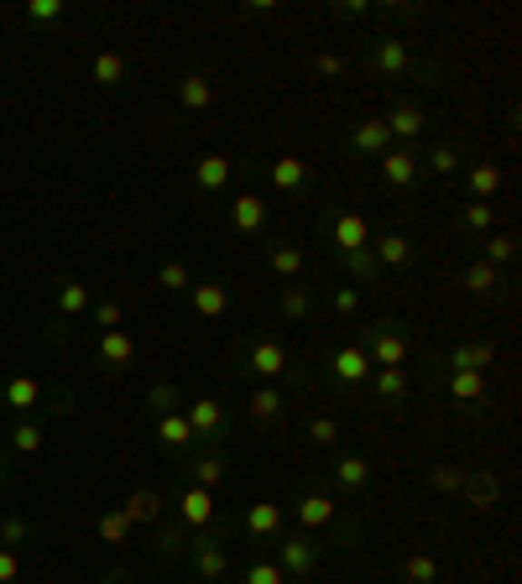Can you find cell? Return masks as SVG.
<instances>
[{"instance_id": "30bf717a", "label": "cell", "mask_w": 522, "mask_h": 584, "mask_svg": "<svg viewBox=\"0 0 522 584\" xmlns=\"http://www.w3.org/2000/svg\"><path fill=\"white\" fill-rule=\"evenodd\" d=\"M387 131H392V146L402 141V146H413L423 131H428V110L418 100H397L392 110H387Z\"/></svg>"}, {"instance_id": "74e56055", "label": "cell", "mask_w": 522, "mask_h": 584, "mask_svg": "<svg viewBox=\"0 0 522 584\" xmlns=\"http://www.w3.org/2000/svg\"><path fill=\"white\" fill-rule=\"evenodd\" d=\"M225 480V459L220 454H199L193 464H188V485H204V491H214Z\"/></svg>"}, {"instance_id": "681fc988", "label": "cell", "mask_w": 522, "mask_h": 584, "mask_svg": "<svg viewBox=\"0 0 522 584\" xmlns=\"http://www.w3.org/2000/svg\"><path fill=\"white\" fill-rule=\"evenodd\" d=\"M334 313H340V318H355V313H360V287H355V282H345V287H334Z\"/></svg>"}, {"instance_id": "e0dca14e", "label": "cell", "mask_w": 522, "mask_h": 584, "mask_svg": "<svg viewBox=\"0 0 522 584\" xmlns=\"http://www.w3.org/2000/svg\"><path fill=\"white\" fill-rule=\"evenodd\" d=\"M246 417L261 423V428H271L277 417H288V396L277 392V386H256V392L246 396Z\"/></svg>"}, {"instance_id": "91938a15", "label": "cell", "mask_w": 522, "mask_h": 584, "mask_svg": "<svg viewBox=\"0 0 522 584\" xmlns=\"http://www.w3.org/2000/svg\"><path fill=\"white\" fill-rule=\"evenodd\" d=\"M104 584H125V579H104Z\"/></svg>"}, {"instance_id": "7c38bea8", "label": "cell", "mask_w": 522, "mask_h": 584, "mask_svg": "<svg viewBox=\"0 0 522 584\" xmlns=\"http://www.w3.org/2000/svg\"><path fill=\"white\" fill-rule=\"evenodd\" d=\"M241 532H246L251 542H271L282 532V506H277V501H251L246 517H241Z\"/></svg>"}, {"instance_id": "5b68a950", "label": "cell", "mask_w": 522, "mask_h": 584, "mask_svg": "<svg viewBox=\"0 0 522 584\" xmlns=\"http://www.w3.org/2000/svg\"><path fill=\"white\" fill-rule=\"evenodd\" d=\"M277 569L288 574V579H309L313 569H319V548L324 542H313V532H277Z\"/></svg>"}, {"instance_id": "6f0895ef", "label": "cell", "mask_w": 522, "mask_h": 584, "mask_svg": "<svg viewBox=\"0 0 522 584\" xmlns=\"http://www.w3.org/2000/svg\"><path fill=\"white\" fill-rule=\"evenodd\" d=\"M21 538H26V521H21V517L0 521V542H21Z\"/></svg>"}, {"instance_id": "f6af8a7d", "label": "cell", "mask_w": 522, "mask_h": 584, "mask_svg": "<svg viewBox=\"0 0 522 584\" xmlns=\"http://www.w3.org/2000/svg\"><path fill=\"white\" fill-rule=\"evenodd\" d=\"M146 407H152L157 417H163V413H178V386H172V381H157V386L146 392Z\"/></svg>"}, {"instance_id": "d4e9b609", "label": "cell", "mask_w": 522, "mask_h": 584, "mask_svg": "<svg viewBox=\"0 0 522 584\" xmlns=\"http://www.w3.org/2000/svg\"><path fill=\"white\" fill-rule=\"evenodd\" d=\"M100 360L104 365H131V360H136V339L125 329H104L100 334Z\"/></svg>"}, {"instance_id": "d590c367", "label": "cell", "mask_w": 522, "mask_h": 584, "mask_svg": "<svg viewBox=\"0 0 522 584\" xmlns=\"http://www.w3.org/2000/svg\"><path fill=\"white\" fill-rule=\"evenodd\" d=\"M277 313H282V318H292V324H298V318H309V313H313V287H298V282H292V287H282Z\"/></svg>"}, {"instance_id": "5bb4252c", "label": "cell", "mask_w": 522, "mask_h": 584, "mask_svg": "<svg viewBox=\"0 0 522 584\" xmlns=\"http://www.w3.org/2000/svg\"><path fill=\"white\" fill-rule=\"evenodd\" d=\"M178 517H183V527H193V532H209V521H214V491L188 485L183 496H178Z\"/></svg>"}, {"instance_id": "9a60e30c", "label": "cell", "mask_w": 522, "mask_h": 584, "mask_svg": "<svg viewBox=\"0 0 522 584\" xmlns=\"http://www.w3.org/2000/svg\"><path fill=\"white\" fill-rule=\"evenodd\" d=\"M491 360H497V345L465 339V345H455V350L444 355V371H491Z\"/></svg>"}, {"instance_id": "44dd1931", "label": "cell", "mask_w": 522, "mask_h": 584, "mask_svg": "<svg viewBox=\"0 0 522 584\" xmlns=\"http://www.w3.org/2000/svg\"><path fill=\"white\" fill-rule=\"evenodd\" d=\"M267 178L277 193H303V183H309V162L303 157H271Z\"/></svg>"}, {"instance_id": "83f0119b", "label": "cell", "mask_w": 522, "mask_h": 584, "mask_svg": "<svg viewBox=\"0 0 522 584\" xmlns=\"http://www.w3.org/2000/svg\"><path fill=\"white\" fill-rule=\"evenodd\" d=\"M340 267L355 277V287H376V282H381V267H376L371 246H366V250H350V256H340Z\"/></svg>"}, {"instance_id": "8d00e7d4", "label": "cell", "mask_w": 522, "mask_h": 584, "mask_svg": "<svg viewBox=\"0 0 522 584\" xmlns=\"http://www.w3.org/2000/svg\"><path fill=\"white\" fill-rule=\"evenodd\" d=\"M491 219H497V209L486 204V199H465L459 204V225L470 229V235H491Z\"/></svg>"}, {"instance_id": "f35d334b", "label": "cell", "mask_w": 522, "mask_h": 584, "mask_svg": "<svg viewBox=\"0 0 522 584\" xmlns=\"http://www.w3.org/2000/svg\"><path fill=\"white\" fill-rule=\"evenodd\" d=\"M480 261H486V267H512V261H517V240H512V235H486V246H480Z\"/></svg>"}, {"instance_id": "ffe728a7", "label": "cell", "mask_w": 522, "mask_h": 584, "mask_svg": "<svg viewBox=\"0 0 522 584\" xmlns=\"http://www.w3.org/2000/svg\"><path fill=\"white\" fill-rule=\"evenodd\" d=\"M261 225H267V204H261L256 193H241V199L230 204V229H235V235H261Z\"/></svg>"}, {"instance_id": "bcb514c9", "label": "cell", "mask_w": 522, "mask_h": 584, "mask_svg": "<svg viewBox=\"0 0 522 584\" xmlns=\"http://www.w3.org/2000/svg\"><path fill=\"white\" fill-rule=\"evenodd\" d=\"M125 79V58L121 53H100L94 58V83H121Z\"/></svg>"}, {"instance_id": "f5cc1de1", "label": "cell", "mask_w": 522, "mask_h": 584, "mask_svg": "<svg viewBox=\"0 0 522 584\" xmlns=\"http://www.w3.org/2000/svg\"><path fill=\"white\" fill-rule=\"evenodd\" d=\"M94 324H100V334L121 329V303H115V297H100V303H94Z\"/></svg>"}, {"instance_id": "52a82bcc", "label": "cell", "mask_w": 522, "mask_h": 584, "mask_svg": "<svg viewBox=\"0 0 522 584\" xmlns=\"http://www.w3.org/2000/svg\"><path fill=\"white\" fill-rule=\"evenodd\" d=\"M292 517H298V527H303V532H324V527H334V517H340V501H334L330 491L309 485L303 496L292 501Z\"/></svg>"}, {"instance_id": "816d5d0a", "label": "cell", "mask_w": 522, "mask_h": 584, "mask_svg": "<svg viewBox=\"0 0 522 584\" xmlns=\"http://www.w3.org/2000/svg\"><path fill=\"white\" fill-rule=\"evenodd\" d=\"M309 438H313V443H324V449H334V443H340V423H334V417H313Z\"/></svg>"}, {"instance_id": "f1b7e54d", "label": "cell", "mask_w": 522, "mask_h": 584, "mask_svg": "<svg viewBox=\"0 0 522 584\" xmlns=\"http://www.w3.org/2000/svg\"><path fill=\"white\" fill-rule=\"evenodd\" d=\"M371 386H376V396L392 407V402H402L408 396V371L402 365H387V371H371Z\"/></svg>"}, {"instance_id": "d6a6232c", "label": "cell", "mask_w": 522, "mask_h": 584, "mask_svg": "<svg viewBox=\"0 0 522 584\" xmlns=\"http://www.w3.org/2000/svg\"><path fill=\"white\" fill-rule=\"evenodd\" d=\"M465 183H470V199H497V188H501V167H491V162H476L470 172H465Z\"/></svg>"}, {"instance_id": "f907efd6", "label": "cell", "mask_w": 522, "mask_h": 584, "mask_svg": "<svg viewBox=\"0 0 522 584\" xmlns=\"http://www.w3.org/2000/svg\"><path fill=\"white\" fill-rule=\"evenodd\" d=\"M63 16V0H32V5H26V21H32V26H47V21H58Z\"/></svg>"}, {"instance_id": "4316f807", "label": "cell", "mask_w": 522, "mask_h": 584, "mask_svg": "<svg viewBox=\"0 0 522 584\" xmlns=\"http://www.w3.org/2000/svg\"><path fill=\"white\" fill-rule=\"evenodd\" d=\"M178 104H183V110H209V104H214V83H209L204 73L178 79Z\"/></svg>"}, {"instance_id": "4dcf8cb0", "label": "cell", "mask_w": 522, "mask_h": 584, "mask_svg": "<svg viewBox=\"0 0 522 584\" xmlns=\"http://www.w3.org/2000/svg\"><path fill=\"white\" fill-rule=\"evenodd\" d=\"M5 402L16 407V413H32L42 402V386L32 381V375H5Z\"/></svg>"}, {"instance_id": "7402d4cb", "label": "cell", "mask_w": 522, "mask_h": 584, "mask_svg": "<svg viewBox=\"0 0 522 584\" xmlns=\"http://www.w3.org/2000/svg\"><path fill=\"white\" fill-rule=\"evenodd\" d=\"M188 308L199 313V318H220V313L230 308V292L220 287V282H193V287H188Z\"/></svg>"}, {"instance_id": "11a10c76", "label": "cell", "mask_w": 522, "mask_h": 584, "mask_svg": "<svg viewBox=\"0 0 522 584\" xmlns=\"http://www.w3.org/2000/svg\"><path fill=\"white\" fill-rule=\"evenodd\" d=\"M21 579V559L16 548H0V584H16Z\"/></svg>"}, {"instance_id": "ba28073f", "label": "cell", "mask_w": 522, "mask_h": 584, "mask_svg": "<svg viewBox=\"0 0 522 584\" xmlns=\"http://www.w3.org/2000/svg\"><path fill=\"white\" fill-rule=\"evenodd\" d=\"M183 417H188V428H193V438H204V443H220L230 433V407L220 396H199Z\"/></svg>"}, {"instance_id": "1f68e13d", "label": "cell", "mask_w": 522, "mask_h": 584, "mask_svg": "<svg viewBox=\"0 0 522 584\" xmlns=\"http://www.w3.org/2000/svg\"><path fill=\"white\" fill-rule=\"evenodd\" d=\"M121 511L131 517V527H136V521H152V527H157V517H163V496H157V491H131V501H125Z\"/></svg>"}, {"instance_id": "cb8c5ba5", "label": "cell", "mask_w": 522, "mask_h": 584, "mask_svg": "<svg viewBox=\"0 0 522 584\" xmlns=\"http://www.w3.org/2000/svg\"><path fill=\"white\" fill-rule=\"evenodd\" d=\"M459 282H465V292H470V297H497L501 292V271L497 267H486V261H470V267H465V277H459Z\"/></svg>"}, {"instance_id": "db71d44e", "label": "cell", "mask_w": 522, "mask_h": 584, "mask_svg": "<svg viewBox=\"0 0 522 584\" xmlns=\"http://www.w3.org/2000/svg\"><path fill=\"white\" fill-rule=\"evenodd\" d=\"M313 73H319V79H340V73H345V58H340V53H319V58H313Z\"/></svg>"}, {"instance_id": "603a6c76", "label": "cell", "mask_w": 522, "mask_h": 584, "mask_svg": "<svg viewBox=\"0 0 522 584\" xmlns=\"http://www.w3.org/2000/svg\"><path fill=\"white\" fill-rule=\"evenodd\" d=\"M459 496L470 501V511H497V506H501V485H497V475H470Z\"/></svg>"}, {"instance_id": "6da1fadb", "label": "cell", "mask_w": 522, "mask_h": 584, "mask_svg": "<svg viewBox=\"0 0 522 584\" xmlns=\"http://www.w3.org/2000/svg\"><path fill=\"white\" fill-rule=\"evenodd\" d=\"M241 371L256 381V386H271L277 375L292 371L288 350H282V339H271V334H251L246 345H241Z\"/></svg>"}, {"instance_id": "e575fe53", "label": "cell", "mask_w": 522, "mask_h": 584, "mask_svg": "<svg viewBox=\"0 0 522 584\" xmlns=\"http://www.w3.org/2000/svg\"><path fill=\"white\" fill-rule=\"evenodd\" d=\"M303 261H309V256H303V246H298V240H282V246H271V256H267V267L277 271V277H298V271H303Z\"/></svg>"}, {"instance_id": "f546056e", "label": "cell", "mask_w": 522, "mask_h": 584, "mask_svg": "<svg viewBox=\"0 0 522 584\" xmlns=\"http://www.w3.org/2000/svg\"><path fill=\"white\" fill-rule=\"evenodd\" d=\"M157 443H167V449H188V443H193L188 417L183 413H163V417H157Z\"/></svg>"}, {"instance_id": "7a4b0ae2", "label": "cell", "mask_w": 522, "mask_h": 584, "mask_svg": "<svg viewBox=\"0 0 522 584\" xmlns=\"http://www.w3.org/2000/svg\"><path fill=\"white\" fill-rule=\"evenodd\" d=\"M371 73H376L381 83H402V79H413V73H428V68H418L413 42H408V37L381 32V37L371 42Z\"/></svg>"}, {"instance_id": "9f6ffc18", "label": "cell", "mask_w": 522, "mask_h": 584, "mask_svg": "<svg viewBox=\"0 0 522 584\" xmlns=\"http://www.w3.org/2000/svg\"><path fill=\"white\" fill-rule=\"evenodd\" d=\"M157 548H163V553H183L188 538L178 532V527H157Z\"/></svg>"}, {"instance_id": "7bdbcfd3", "label": "cell", "mask_w": 522, "mask_h": 584, "mask_svg": "<svg viewBox=\"0 0 522 584\" xmlns=\"http://www.w3.org/2000/svg\"><path fill=\"white\" fill-rule=\"evenodd\" d=\"M157 287L163 292H188L193 287V277H188L183 261H163V267H157Z\"/></svg>"}, {"instance_id": "8fae6325", "label": "cell", "mask_w": 522, "mask_h": 584, "mask_svg": "<svg viewBox=\"0 0 522 584\" xmlns=\"http://www.w3.org/2000/svg\"><path fill=\"white\" fill-rule=\"evenodd\" d=\"M423 178V162H418L413 146H392V151H381V183L387 188H413Z\"/></svg>"}, {"instance_id": "ab89813d", "label": "cell", "mask_w": 522, "mask_h": 584, "mask_svg": "<svg viewBox=\"0 0 522 584\" xmlns=\"http://www.w3.org/2000/svg\"><path fill=\"white\" fill-rule=\"evenodd\" d=\"M402 579L408 584H438V563L428 553H408L402 559Z\"/></svg>"}, {"instance_id": "d6986e66", "label": "cell", "mask_w": 522, "mask_h": 584, "mask_svg": "<svg viewBox=\"0 0 522 584\" xmlns=\"http://www.w3.org/2000/svg\"><path fill=\"white\" fill-rule=\"evenodd\" d=\"M230 157L225 151H204L199 162H193V183H199V193H220V188L230 183Z\"/></svg>"}, {"instance_id": "4fadbf2b", "label": "cell", "mask_w": 522, "mask_h": 584, "mask_svg": "<svg viewBox=\"0 0 522 584\" xmlns=\"http://www.w3.org/2000/svg\"><path fill=\"white\" fill-rule=\"evenodd\" d=\"M371 256H376V267L387 271V267H413L418 261V250H413V240L402 235V229H381L371 240Z\"/></svg>"}, {"instance_id": "277c9868", "label": "cell", "mask_w": 522, "mask_h": 584, "mask_svg": "<svg viewBox=\"0 0 522 584\" xmlns=\"http://www.w3.org/2000/svg\"><path fill=\"white\" fill-rule=\"evenodd\" d=\"M319 229L330 235V246L340 250V256L371 246V225H366L360 209H330V214H319Z\"/></svg>"}, {"instance_id": "b9f144b4", "label": "cell", "mask_w": 522, "mask_h": 584, "mask_svg": "<svg viewBox=\"0 0 522 584\" xmlns=\"http://www.w3.org/2000/svg\"><path fill=\"white\" fill-rule=\"evenodd\" d=\"M465 470H455V464H434V470H428V485H434V491H444V496H459V491H465Z\"/></svg>"}, {"instance_id": "484cf974", "label": "cell", "mask_w": 522, "mask_h": 584, "mask_svg": "<svg viewBox=\"0 0 522 584\" xmlns=\"http://www.w3.org/2000/svg\"><path fill=\"white\" fill-rule=\"evenodd\" d=\"M444 392L455 402H480L486 396V371H449L444 375Z\"/></svg>"}, {"instance_id": "3957f363", "label": "cell", "mask_w": 522, "mask_h": 584, "mask_svg": "<svg viewBox=\"0 0 522 584\" xmlns=\"http://www.w3.org/2000/svg\"><path fill=\"white\" fill-rule=\"evenodd\" d=\"M360 350L371 355V371H387V365H408L413 345H408V329H402V324L381 318V324H371V329H366Z\"/></svg>"}, {"instance_id": "680465c9", "label": "cell", "mask_w": 522, "mask_h": 584, "mask_svg": "<svg viewBox=\"0 0 522 584\" xmlns=\"http://www.w3.org/2000/svg\"><path fill=\"white\" fill-rule=\"evenodd\" d=\"M5 459H11V454H5V443H0V464H5Z\"/></svg>"}, {"instance_id": "9c48e42d", "label": "cell", "mask_w": 522, "mask_h": 584, "mask_svg": "<svg viewBox=\"0 0 522 584\" xmlns=\"http://www.w3.org/2000/svg\"><path fill=\"white\" fill-rule=\"evenodd\" d=\"M330 375L334 386H360V381H371V355L360 345H350V339H340L330 350Z\"/></svg>"}, {"instance_id": "c3c4849f", "label": "cell", "mask_w": 522, "mask_h": 584, "mask_svg": "<svg viewBox=\"0 0 522 584\" xmlns=\"http://www.w3.org/2000/svg\"><path fill=\"white\" fill-rule=\"evenodd\" d=\"M11 449H16V454H37V449H42V428H37V423H16Z\"/></svg>"}, {"instance_id": "ee69618b", "label": "cell", "mask_w": 522, "mask_h": 584, "mask_svg": "<svg viewBox=\"0 0 522 584\" xmlns=\"http://www.w3.org/2000/svg\"><path fill=\"white\" fill-rule=\"evenodd\" d=\"M89 303H94V297H89V287H84V282H63V287H58V313H68V318H74V313H84Z\"/></svg>"}, {"instance_id": "2e32d148", "label": "cell", "mask_w": 522, "mask_h": 584, "mask_svg": "<svg viewBox=\"0 0 522 584\" xmlns=\"http://www.w3.org/2000/svg\"><path fill=\"white\" fill-rule=\"evenodd\" d=\"M350 151L355 157H381V151H392V131H387V121L350 125Z\"/></svg>"}, {"instance_id": "60d3db41", "label": "cell", "mask_w": 522, "mask_h": 584, "mask_svg": "<svg viewBox=\"0 0 522 584\" xmlns=\"http://www.w3.org/2000/svg\"><path fill=\"white\" fill-rule=\"evenodd\" d=\"M241 584H288V574L277 569V559H251L246 574H241Z\"/></svg>"}, {"instance_id": "8992f818", "label": "cell", "mask_w": 522, "mask_h": 584, "mask_svg": "<svg viewBox=\"0 0 522 584\" xmlns=\"http://www.w3.org/2000/svg\"><path fill=\"white\" fill-rule=\"evenodd\" d=\"M183 553H188V563H193L199 584H220L230 574V553H225V542L214 538V532H193Z\"/></svg>"}, {"instance_id": "7dc6e473", "label": "cell", "mask_w": 522, "mask_h": 584, "mask_svg": "<svg viewBox=\"0 0 522 584\" xmlns=\"http://www.w3.org/2000/svg\"><path fill=\"white\" fill-rule=\"evenodd\" d=\"M100 538L104 542H125V538H131V517H125V511H104V517H100Z\"/></svg>"}, {"instance_id": "836d02e7", "label": "cell", "mask_w": 522, "mask_h": 584, "mask_svg": "<svg viewBox=\"0 0 522 584\" xmlns=\"http://www.w3.org/2000/svg\"><path fill=\"white\" fill-rule=\"evenodd\" d=\"M423 162V172H438V178H455L459 172V146H449V141H434L428 146V157H418Z\"/></svg>"}, {"instance_id": "ac0fdd59", "label": "cell", "mask_w": 522, "mask_h": 584, "mask_svg": "<svg viewBox=\"0 0 522 584\" xmlns=\"http://www.w3.org/2000/svg\"><path fill=\"white\" fill-rule=\"evenodd\" d=\"M330 470H334V485L355 496V491H366V480H371V459L366 454H334Z\"/></svg>"}]
</instances>
